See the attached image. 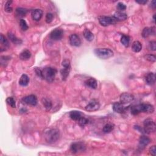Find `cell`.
I'll return each mask as SVG.
<instances>
[{
  "label": "cell",
  "mask_w": 156,
  "mask_h": 156,
  "mask_svg": "<svg viewBox=\"0 0 156 156\" xmlns=\"http://www.w3.org/2000/svg\"><path fill=\"white\" fill-rule=\"evenodd\" d=\"M154 106L149 104H141L134 106L131 108V114L133 115H138L141 112L152 114L154 112Z\"/></svg>",
  "instance_id": "obj_1"
},
{
  "label": "cell",
  "mask_w": 156,
  "mask_h": 156,
  "mask_svg": "<svg viewBox=\"0 0 156 156\" xmlns=\"http://www.w3.org/2000/svg\"><path fill=\"white\" fill-rule=\"evenodd\" d=\"M44 139L48 143H54L60 138V132L57 129H49L44 133Z\"/></svg>",
  "instance_id": "obj_2"
},
{
  "label": "cell",
  "mask_w": 156,
  "mask_h": 156,
  "mask_svg": "<svg viewBox=\"0 0 156 156\" xmlns=\"http://www.w3.org/2000/svg\"><path fill=\"white\" fill-rule=\"evenodd\" d=\"M95 54L100 59H108L114 56V52L109 48H98L95 50Z\"/></svg>",
  "instance_id": "obj_3"
},
{
  "label": "cell",
  "mask_w": 156,
  "mask_h": 156,
  "mask_svg": "<svg viewBox=\"0 0 156 156\" xmlns=\"http://www.w3.org/2000/svg\"><path fill=\"white\" fill-rule=\"evenodd\" d=\"M56 73L57 70L55 68L51 67L45 68L42 71L43 78L48 82H52L54 81Z\"/></svg>",
  "instance_id": "obj_4"
},
{
  "label": "cell",
  "mask_w": 156,
  "mask_h": 156,
  "mask_svg": "<svg viewBox=\"0 0 156 156\" xmlns=\"http://www.w3.org/2000/svg\"><path fill=\"white\" fill-rule=\"evenodd\" d=\"M143 131L145 133H151L155 131L156 125L153 119L148 118L145 119L143 122Z\"/></svg>",
  "instance_id": "obj_5"
},
{
  "label": "cell",
  "mask_w": 156,
  "mask_h": 156,
  "mask_svg": "<svg viewBox=\"0 0 156 156\" xmlns=\"http://www.w3.org/2000/svg\"><path fill=\"white\" fill-rule=\"evenodd\" d=\"M62 66H63V68L60 70V74L62 76V79H63L64 81H65V80L67 79L70 71V62L69 60L65 59L62 62Z\"/></svg>",
  "instance_id": "obj_6"
},
{
  "label": "cell",
  "mask_w": 156,
  "mask_h": 156,
  "mask_svg": "<svg viewBox=\"0 0 156 156\" xmlns=\"http://www.w3.org/2000/svg\"><path fill=\"white\" fill-rule=\"evenodd\" d=\"M70 149L73 153H82L86 149V146L83 142H75L71 145Z\"/></svg>",
  "instance_id": "obj_7"
},
{
  "label": "cell",
  "mask_w": 156,
  "mask_h": 156,
  "mask_svg": "<svg viewBox=\"0 0 156 156\" xmlns=\"http://www.w3.org/2000/svg\"><path fill=\"white\" fill-rule=\"evenodd\" d=\"M100 23L102 26H108L111 25H115L117 23V21H116L114 17H106V16H101L99 17L98 19Z\"/></svg>",
  "instance_id": "obj_8"
},
{
  "label": "cell",
  "mask_w": 156,
  "mask_h": 156,
  "mask_svg": "<svg viewBox=\"0 0 156 156\" xmlns=\"http://www.w3.org/2000/svg\"><path fill=\"white\" fill-rule=\"evenodd\" d=\"M64 36V31L61 29L57 28L53 30L50 33V37L53 40L57 41L60 40Z\"/></svg>",
  "instance_id": "obj_9"
},
{
  "label": "cell",
  "mask_w": 156,
  "mask_h": 156,
  "mask_svg": "<svg viewBox=\"0 0 156 156\" xmlns=\"http://www.w3.org/2000/svg\"><path fill=\"white\" fill-rule=\"evenodd\" d=\"M100 103L96 100H92L86 106V110L88 112H94L100 109Z\"/></svg>",
  "instance_id": "obj_10"
},
{
  "label": "cell",
  "mask_w": 156,
  "mask_h": 156,
  "mask_svg": "<svg viewBox=\"0 0 156 156\" xmlns=\"http://www.w3.org/2000/svg\"><path fill=\"white\" fill-rule=\"evenodd\" d=\"M133 100H134V97L129 93H124L120 95V101H121V103L123 104L130 103L133 101Z\"/></svg>",
  "instance_id": "obj_11"
},
{
  "label": "cell",
  "mask_w": 156,
  "mask_h": 156,
  "mask_svg": "<svg viewBox=\"0 0 156 156\" xmlns=\"http://www.w3.org/2000/svg\"><path fill=\"white\" fill-rule=\"evenodd\" d=\"M23 101L26 104L31 106H36L37 104V97L34 95H31L29 96L23 98Z\"/></svg>",
  "instance_id": "obj_12"
},
{
  "label": "cell",
  "mask_w": 156,
  "mask_h": 156,
  "mask_svg": "<svg viewBox=\"0 0 156 156\" xmlns=\"http://www.w3.org/2000/svg\"><path fill=\"white\" fill-rule=\"evenodd\" d=\"M70 43L72 46H79L81 44V40L77 34H71L70 38Z\"/></svg>",
  "instance_id": "obj_13"
},
{
  "label": "cell",
  "mask_w": 156,
  "mask_h": 156,
  "mask_svg": "<svg viewBox=\"0 0 156 156\" xmlns=\"http://www.w3.org/2000/svg\"><path fill=\"white\" fill-rule=\"evenodd\" d=\"M151 142V139L149 137L143 135L139 139V148L141 149H144L145 147L149 144Z\"/></svg>",
  "instance_id": "obj_14"
},
{
  "label": "cell",
  "mask_w": 156,
  "mask_h": 156,
  "mask_svg": "<svg viewBox=\"0 0 156 156\" xmlns=\"http://www.w3.org/2000/svg\"><path fill=\"white\" fill-rule=\"evenodd\" d=\"M0 43H1V51L6 50L9 47V43L7 39L1 34L0 37Z\"/></svg>",
  "instance_id": "obj_15"
},
{
  "label": "cell",
  "mask_w": 156,
  "mask_h": 156,
  "mask_svg": "<svg viewBox=\"0 0 156 156\" xmlns=\"http://www.w3.org/2000/svg\"><path fill=\"white\" fill-rule=\"evenodd\" d=\"M114 19L116 21H125L127 19V15L125 13H123L122 12H117L115 13L114 15Z\"/></svg>",
  "instance_id": "obj_16"
},
{
  "label": "cell",
  "mask_w": 156,
  "mask_h": 156,
  "mask_svg": "<svg viewBox=\"0 0 156 156\" xmlns=\"http://www.w3.org/2000/svg\"><path fill=\"white\" fill-rule=\"evenodd\" d=\"M113 110L115 112L122 114L125 110V107L121 102H115L113 105Z\"/></svg>",
  "instance_id": "obj_17"
},
{
  "label": "cell",
  "mask_w": 156,
  "mask_h": 156,
  "mask_svg": "<svg viewBox=\"0 0 156 156\" xmlns=\"http://www.w3.org/2000/svg\"><path fill=\"white\" fill-rule=\"evenodd\" d=\"M43 16V11L41 9H34L32 12V18L35 21L40 20Z\"/></svg>",
  "instance_id": "obj_18"
},
{
  "label": "cell",
  "mask_w": 156,
  "mask_h": 156,
  "mask_svg": "<svg viewBox=\"0 0 156 156\" xmlns=\"http://www.w3.org/2000/svg\"><path fill=\"white\" fill-rule=\"evenodd\" d=\"M145 81L147 84L153 86L155 82V76L153 73H149L145 76Z\"/></svg>",
  "instance_id": "obj_19"
},
{
  "label": "cell",
  "mask_w": 156,
  "mask_h": 156,
  "mask_svg": "<svg viewBox=\"0 0 156 156\" xmlns=\"http://www.w3.org/2000/svg\"><path fill=\"white\" fill-rule=\"evenodd\" d=\"M155 34V28H145L142 31V36L144 38L148 37L150 35Z\"/></svg>",
  "instance_id": "obj_20"
},
{
  "label": "cell",
  "mask_w": 156,
  "mask_h": 156,
  "mask_svg": "<svg viewBox=\"0 0 156 156\" xmlns=\"http://www.w3.org/2000/svg\"><path fill=\"white\" fill-rule=\"evenodd\" d=\"M85 84L88 87L92 89H96L98 86L96 80L94 78H89L86 81Z\"/></svg>",
  "instance_id": "obj_21"
},
{
  "label": "cell",
  "mask_w": 156,
  "mask_h": 156,
  "mask_svg": "<svg viewBox=\"0 0 156 156\" xmlns=\"http://www.w3.org/2000/svg\"><path fill=\"white\" fill-rule=\"evenodd\" d=\"M70 117L74 121H78V120L82 117V114L79 112V111L77 110H73L71 111L70 113Z\"/></svg>",
  "instance_id": "obj_22"
},
{
  "label": "cell",
  "mask_w": 156,
  "mask_h": 156,
  "mask_svg": "<svg viewBox=\"0 0 156 156\" xmlns=\"http://www.w3.org/2000/svg\"><path fill=\"white\" fill-rule=\"evenodd\" d=\"M7 35H8L9 39L11 40V42L13 43H14L15 44H21V43H22L21 40L19 39V38H17L15 36V35H14V33H12L11 32H9Z\"/></svg>",
  "instance_id": "obj_23"
},
{
  "label": "cell",
  "mask_w": 156,
  "mask_h": 156,
  "mask_svg": "<svg viewBox=\"0 0 156 156\" xmlns=\"http://www.w3.org/2000/svg\"><path fill=\"white\" fill-rule=\"evenodd\" d=\"M29 82V78L26 74H22L19 80V84L21 86H27Z\"/></svg>",
  "instance_id": "obj_24"
},
{
  "label": "cell",
  "mask_w": 156,
  "mask_h": 156,
  "mask_svg": "<svg viewBox=\"0 0 156 156\" xmlns=\"http://www.w3.org/2000/svg\"><path fill=\"white\" fill-rule=\"evenodd\" d=\"M31 57V52L28 50H25L22 51L20 54V59L22 60H27Z\"/></svg>",
  "instance_id": "obj_25"
},
{
  "label": "cell",
  "mask_w": 156,
  "mask_h": 156,
  "mask_svg": "<svg viewBox=\"0 0 156 156\" xmlns=\"http://www.w3.org/2000/svg\"><path fill=\"white\" fill-rule=\"evenodd\" d=\"M84 36L86 39L89 42H92L93 39H94V35L91 32L90 30L85 29L83 33Z\"/></svg>",
  "instance_id": "obj_26"
},
{
  "label": "cell",
  "mask_w": 156,
  "mask_h": 156,
  "mask_svg": "<svg viewBox=\"0 0 156 156\" xmlns=\"http://www.w3.org/2000/svg\"><path fill=\"white\" fill-rule=\"evenodd\" d=\"M132 50L135 52H139L142 50L141 43L139 41H135L132 43Z\"/></svg>",
  "instance_id": "obj_27"
},
{
  "label": "cell",
  "mask_w": 156,
  "mask_h": 156,
  "mask_svg": "<svg viewBox=\"0 0 156 156\" xmlns=\"http://www.w3.org/2000/svg\"><path fill=\"white\" fill-rule=\"evenodd\" d=\"M28 11L26 9H24L22 7H19L16 9V14L17 16L20 17H23L26 16L27 14Z\"/></svg>",
  "instance_id": "obj_28"
},
{
  "label": "cell",
  "mask_w": 156,
  "mask_h": 156,
  "mask_svg": "<svg viewBox=\"0 0 156 156\" xmlns=\"http://www.w3.org/2000/svg\"><path fill=\"white\" fill-rule=\"evenodd\" d=\"M42 103L46 110H50V109L52 108V102L50 99L43 98L42 100Z\"/></svg>",
  "instance_id": "obj_29"
},
{
  "label": "cell",
  "mask_w": 156,
  "mask_h": 156,
  "mask_svg": "<svg viewBox=\"0 0 156 156\" xmlns=\"http://www.w3.org/2000/svg\"><path fill=\"white\" fill-rule=\"evenodd\" d=\"M114 129V125L111 123H108L106 124V125L103 127V132L104 133H110L112 132Z\"/></svg>",
  "instance_id": "obj_30"
},
{
  "label": "cell",
  "mask_w": 156,
  "mask_h": 156,
  "mask_svg": "<svg viewBox=\"0 0 156 156\" xmlns=\"http://www.w3.org/2000/svg\"><path fill=\"white\" fill-rule=\"evenodd\" d=\"M12 1H8L4 5V11L7 13H11L13 11V8L12 6Z\"/></svg>",
  "instance_id": "obj_31"
},
{
  "label": "cell",
  "mask_w": 156,
  "mask_h": 156,
  "mask_svg": "<svg viewBox=\"0 0 156 156\" xmlns=\"http://www.w3.org/2000/svg\"><path fill=\"white\" fill-rule=\"evenodd\" d=\"M129 41H130V38L127 35H123L121 38V43L126 47H127L129 46Z\"/></svg>",
  "instance_id": "obj_32"
},
{
  "label": "cell",
  "mask_w": 156,
  "mask_h": 156,
  "mask_svg": "<svg viewBox=\"0 0 156 156\" xmlns=\"http://www.w3.org/2000/svg\"><path fill=\"white\" fill-rule=\"evenodd\" d=\"M6 102L8 105H9L11 108H16V103L14 99L12 97H9L6 99Z\"/></svg>",
  "instance_id": "obj_33"
},
{
  "label": "cell",
  "mask_w": 156,
  "mask_h": 156,
  "mask_svg": "<svg viewBox=\"0 0 156 156\" xmlns=\"http://www.w3.org/2000/svg\"><path fill=\"white\" fill-rule=\"evenodd\" d=\"M88 121H89L88 119L87 118L84 117L82 116V117L81 118H80L77 122L79 123V124L80 126L83 127L84 126H86V124H87L88 123Z\"/></svg>",
  "instance_id": "obj_34"
},
{
  "label": "cell",
  "mask_w": 156,
  "mask_h": 156,
  "mask_svg": "<svg viewBox=\"0 0 156 156\" xmlns=\"http://www.w3.org/2000/svg\"><path fill=\"white\" fill-rule=\"evenodd\" d=\"M20 26L21 27V29L23 31H27L29 28L27 23H26V21L23 19H21L20 20Z\"/></svg>",
  "instance_id": "obj_35"
},
{
  "label": "cell",
  "mask_w": 156,
  "mask_h": 156,
  "mask_svg": "<svg viewBox=\"0 0 156 156\" xmlns=\"http://www.w3.org/2000/svg\"><path fill=\"white\" fill-rule=\"evenodd\" d=\"M145 59L151 62H155L156 61V57L153 54H146L144 56Z\"/></svg>",
  "instance_id": "obj_36"
},
{
  "label": "cell",
  "mask_w": 156,
  "mask_h": 156,
  "mask_svg": "<svg viewBox=\"0 0 156 156\" xmlns=\"http://www.w3.org/2000/svg\"><path fill=\"white\" fill-rule=\"evenodd\" d=\"M46 22L47 23H50L53 20V15L51 13H48L46 15Z\"/></svg>",
  "instance_id": "obj_37"
},
{
  "label": "cell",
  "mask_w": 156,
  "mask_h": 156,
  "mask_svg": "<svg viewBox=\"0 0 156 156\" xmlns=\"http://www.w3.org/2000/svg\"><path fill=\"white\" fill-rule=\"evenodd\" d=\"M117 9L119 11V12H121V11L126 10V6L125 4H123V3H119L117 4Z\"/></svg>",
  "instance_id": "obj_38"
},
{
  "label": "cell",
  "mask_w": 156,
  "mask_h": 156,
  "mask_svg": "<svg viewBox=\"0 0 156 156\" xmlns=\"http://www.w3.org/2000/svg\"><path fill=\"white\" fill-rule=\"evenodd\" d=\"M149 48L151 50L154 51L156 50V42L155 41H151L149 43Z\"/></svg>",
  "instance_id": "obj_39"
},
{
  "label": "cell",
  "mask_w": 156,
  "mask_h": 156,
  "mask_svg": "<svg viewBox=\"0 0 156 156\" xmlns=\"http://www.w3.org/2000/svg\"><path fill=\"white\" fill-rule=\"evenodd\" d=\"M149 153L151 155H153V156L155 155V153H156V148L155 146H153L151 148H150L149 149Z\"/></svg>",
  "instance_id": "obj_40"
},
{
  "label": "cell",
  "mask_w": 156,
  "mask_h": 156,
  "mask_svg": "<svg viewBox=\"0 0 156 156\" xmlns=\"http://www.w3.org/2000/svg\"><path fill=\"white\" fill-rule=\"evenodd\" d=\"M35 73L37 74V76L39 77L43 78V74H42V71H41L39 68H36L35 69Z\"/></svg>",
  "instance_id": "obj_41"
},
{
  "label": "cell",
  "mask_w": 156,
  "mask_h": 156,
  "mask_svg": "<svg viewBox=\"0 0 156 156\" xmlns=\"http://www.w3.org/2000/svg\"><path fill=\"white\" fill-rule=\"evenodd\" d=\"M137 3H139L140 4H145L148 3V1H136Z\"/></svg>",
  "instance_id": "obj_42"
},
{
  "label": "cell",
  "mask_w": 156,
  "mask_h": 156,
  "mask_svg": "<svg viewBox=\"0 0 156 156\" xmlns=\"http://www.w3.org/2000/svg\"><path fill=\"white\" fill-rule=\"evenodd\" d=\"M151 7H152V8L154 9H155L156 5H155V1H153L152 3H151Z\"/></svg>",
  "instance_id": "obj_43"
},
{
  "label": "cell",
  "mask_w": 156,
  "mask_h": 156,
  "mask_svg": "<svg viewBox=\"0 0 156 156\" xmlns=\"http://www.w3.org/2000/svg\"><path fill=\"white\" fill-rule=\"evenodd\" d=\"M153 19H154V22H155V15H154V17H153Z\"/></svg>",
  "instance_id": "obj_44"
}]
</instances>
